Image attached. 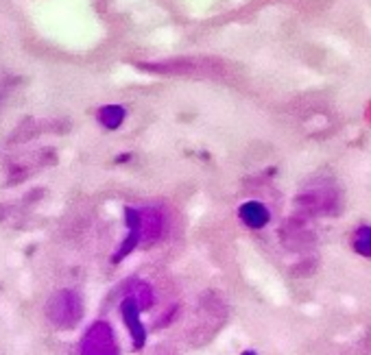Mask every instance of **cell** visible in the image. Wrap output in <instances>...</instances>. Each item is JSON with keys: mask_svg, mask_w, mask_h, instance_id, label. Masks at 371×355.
<instances>
[{"mask_svg": "<svg viewBox=\"0 0 371 355\" xmlns=\"http://www.w3.org/2000/svg\"><path fill=\"white\" fill-rule=\"evenodd\" d=\"M46 316L59 329H72L83 316V301L74 290H59L48 301Z\"/></svg>", "mask_w": 371, "mask_h": 355, "instance_id": "1", "label": "cell"}, {"mask_svg": "<svg viewBox=\"0 0 371 355\" xmlns=\"http://www.w3.org/2000/svg\"><path fill=\"white\" fill-rule=\"evenodd\" d=\"M79 355H118V342L112 325L105 320L92 323L79 342Z\"/></svg>", "mask_w": 371, "mask_h": 355, "instance_id": "2", "label": "cell"}, {"mask_svg": "<svg viewBox=\"0 0 371 355\" xmlns=\"http://www.w3.org/2000/svg\"><path fill=\"white\" fill-rule=\"evenodd\" d=\"M120 316H122V323H125L127 332L131 336L134 349L140 351L146 344V327L142 323V308H140V303L136 301V296L127 294L125 299L120 301Z\"/></svg>", "mask_w": 371, "mask_h": 355, "instance_id": "3", "label": "cell"}, {"mask_svg": "<svg viewBox=\"0 0 371 355\" xmlns=\"http://www.w3.org/2000/svg\"><path fill=\"white\" fill-rule=\"evenodd\" d=\"M238 218L242 224L249 227V229H264L271 222V212L260 200H245L238 207Z\"/></svg>", "mask_w": 371, "mask_h": 355, "instance_id": "4", "label": "cell"}, {"mask_svg": "<svg viewBox=\"0 0 371 355\" xmlns=\"http://www.w3.org/2000/svg\"><path fill=\"white\" fill-rule=\"evenodd\" d=\"M140 212V231H142V240L146 242H158L164 236L166 229V220L164 216L153 210V207H144L138 210Z\"/></svg>", "mask_w": 371, "mask_h": 355, "instance_id": "5", "label": "cell"}, {"mask_svg": "<svg viewBox=\"0 0 371 355\" xmlns=\"http://www.w3.org/2000/svg\"><path fill=\"white\" fill-rule=\"evenodd\" d=\"M125 109L120 105H105L98 112V122H101L105 129H118V126L125 122Z\"/></svg>", "mask_w": 371, "mask_h": 355, "instance_id": "6", "label": "cell"}, {"mask_svg": "<svg viewBox=\"0 0 371 355\" xmlns=\"http://www.w3.org/2000/svg\"><path fill=\"white\" fill-rule=\"evenodd\" d=\"M352 248L363 258L371 260V227L369 224H360L358 229L352 236Z\"/></svg>", "mask_w": 371, "mask_h": 355, "instance_id": "7", "label": "cell"}, {"mask_svg": "<svg viewBox=\"0 0 371 355\" xmlns=\"http://www.w3.org/2000/svg\"><path fill=\"white\" fill-rule=\"evenodd\" d=\"M131 296H136V301L140 303L142 312L151 310L155 306V294H153V288L148 286L146 282H136L134 284V290H131Z\"/></svg>", "mask_w": 371, "mask_h": 355, "instance_id": "8", "label": "cell"}, {"mask_svg": "<svg viewBox=\"0 0 371 355\" xmlns=\"http://www.w3.org/2000/svg\"><path fill=\"white\" fill-rule=\"evenodd\" d=\"M240 355H258V353H256V351H249V349H247V351H242Z\"/></svg>", "mask_w": 371, "mask_h": 355, "instance_id": "9", "label": "cell"}]
</instances>
